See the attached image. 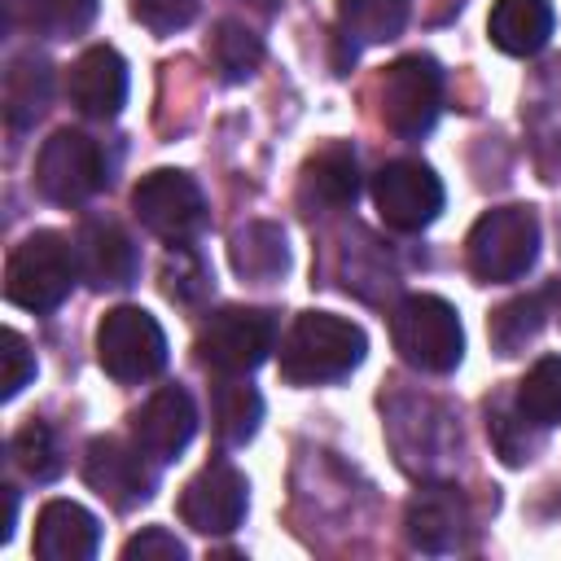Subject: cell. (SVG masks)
<instances>
[{"mask_svg": "<svg viewBox=\"0 0 561 561\" xmlns=\"http://www.w3.org/2000/svg\"><path fill=\"white\" fill-rule=\"evenodd\" d=\"M368 337L355 320L333 311H302L280 337V377L289 386H329L364 364Z\"/></svg>", "mask_w": 561, "mask_h": 561, "instance_id": "obj_1", "label": "cell"}, {"mask_svg": "<svg viewBox=\"0 0 561 561\" xmlns=\"http://www.w3.org/2000/svg\"><path fill=\"white\" fill-rule=\"evenodd\" d=\"M394 351L416 373H451L465 359V329L447 298L438 294H408L390 316Z\"/></svg>", "mask_w": 561, "mask_h": 561, "instance_id": "obj_2", "label": "cell"}, {"mask_svg": "<svg viewBox=\"0 0 561 561\" xmlns=\"http://www.w3.org/2000/svg\"><path fill=\"white\" fill-rule=\"evenodd\" d=\"M75 280H79L75 241L53 228H39L22 245H13L9 267H4V298L39 316V311L61 307Z\"/></svg>", "mask_w": 561, "mask_h": 561, "instance_id": "obj_3", "label": "cell"}, {"mask_svg": "<svg viewBox=\"0 0 561 561\" xmlns=\"http://www.w3.org/2000/svg\"><path fill=\"white\" fill-rule=\"evenodd\" d=\"M469 272L486 285L522 280L539 259V219L530 206H495L486 210L465 241Z\"/></svg>", "mask_w": 561, "mask_h": 561, "instance_id": "obj_4", "label": "cell"}, {"mask_svg": "<svg viewBox=\"0 0 561 561\" xmlns=\"http://www.w3.org/2000/svg\"><path fill=\"white\" fill-rule=\"evenodd\" d=\"M131 210H136L140 228L167 245H193L210 219L202 184L175 167H158V171L140 175L131 188Z\"/></svg>", "mask_w": 561, "mask_h": 561, "instance_id": "obj_5", "label": "cell"}, {"mask_svg": "<svg viewBox=\"0 0 561 561\" xmlns=\"http://www.w3.org/2000/svg\"><path fill=\"white\" fill-rule=\"evenodd\" d=\"M276 311L224 307L197 333V359L219 377H245L276 351Z\"/></svg>", "mask_w": 561, "mask_h": 561, "instance_id": "obj_6", "label": "cell"}, {"mask_svg": "<svg viewBox=\"0 0 561 561\" xmlns=\"http://www.w3.org/2000/svg\"><path fill=\"white\" fill-rule=\"evenodd\" d=\"M105 184H110V167H105V153H101V145L92 136H83L75 127H61L39 145V153H35V188L53 206H83Z\"/></svg>", "mask_w": 561, "mask_h": 561, "instance_id": "obj_7", "label": "cell"}, {"mask_svg": "<svg viewBox=\"0 0 561 561\" xmlns=\"http://www.w3.org/2000/svg\"><path fill=\"white\" fill-rule=\"evenodd\" d=\"M96 364L123 381H149L167 368V333L145 307H114L96 324Z\"/></svg>", "mask_w": 561, "mask_h": 561, "instance_id": "obj_8", "label": "cell"}, {"mask_svg": "<svg viewBox=\"0 0 561 561\" xmlns=\"http://www.w3.org/2000/svg\"><path fill=\"white\" fill-rule=\"evenodd\" d=\"M443 110V70L425 53H408L381 75V118L394 136L421 140Z\"/></svg>", "mask_w": 561, "mask_h": 561, "instance_id": "obj_9", "label": "cell"}, {"mask_svg": "<svg viewBox=\"0 0 561 561\" xmlns=\"http://www.w3.org/2000/svg\"><path fill=\"white\" fill-rule=\"evenodd\" d=\"M443 180L421 158H394L373 175V202L386 228L394 232H421L443 210Z\"/></svg>", "mask_w": 561, "mask_h": 561, "instance_id": "obj_10", "label": "cell"}, {"mask_svg": "<svg viewBox=\"0 0 561 561\" xmlns=\"http://www.w3.org/2000/svg\"><path fill=\"white\" fill-rule=\"evenodd\" d=\"M83 478L118 513H131L136 504H149L153 500V482H158L153 469H149V456L136 443H123L114 434H101V438L88 443Z\"/></svg>", "mask_w": 561, "mask_h": 561, "instance_id": "obj_11", "label": "cell"}, {"mask_svg": "<svg viewBox=\"0 0 561 561\" xmlns=\"http://www.w3.org/2000/svg\"><path fill=\"white\" fill-rule=\"evenodd\" d=\"M245 504H250L245 473L232 469L228 460H210L197 478H188L180 495V517L197 535H232L245 517Z\"/></svg>", "mask_w": 561, "mask_h": 561, "instance_id": "obj_12", "label": "cell"}, {"mask_svg": "<svg viewBox=\"0 0 561 561\" xmlns=\"http://www.w3.org/2000/svg\"><path fill=\"white\" fill-rule=\"evenodd\" d=\"M197 434V408L188 399V390L180 386H162L153 390L136 412H131V443L153 460L167 465L175 460Z\"/></svg>", "mask_w": 561, "mask_h": 561, "instance_id": "obj_13", "label": "cell"}, {"mask_svg": "<svg viewBox=\"0 0 561 561\" xmlns=\"http://www.w3.org/2000/svg\"><path fill=\"white\" fill-rule=\"evenodd\" d=\"M403 530L421 552H456L469 535V504L460 486L451 482L421 486L403 508Z\"/></svg>", "mask_w": 561, "mask_h": 561, "instance_id": "obj_14", "label": "cell"}, {"mask_svg": "<svg viewBox=\"0 0 561 561\" xmlns=\"http://www.w3.org/2000/svg\"><path fill=\"white\" fill-rule=\"evenodd\" d=\"M75 259H79V280H88L101 294L105 289H127L140 272L136 241L110 219H88L75 232Z\"/></svg>", "mask_w": 561, "mask_h": 561, "instance_id": "obj_15", "label": "cell"}, {"mask_svg": "<svg viewBox=\"0 0 561 561\" xmlns=\"http://www.w3.org/2000/svg\"><path fill=\"white\" fill-rule=\"evenodd\" d=\"M70 105L88 118H114L127 101V61L110 44H92L75 57L66 75Z\"/></svg>", "mask_w": 561, "mask_h": 561, "instance_id": "obj_16", "label": "cell"}, {"mask_svg": "<svg viewBox=\"0 0 561 561\" xmlns=\"http://www.w3.org/2000/svg\"><path fill=\"white\" fill-rule=\"evenodd\" d=\"M101 548V522L75 500H48L35 517L39 561H88Z\"/></svg>", "mask_w": 561, "mask_h": 561, "instance_id": "obj_17", "label": "cell"}, {"mask_svg": "<svg viewBox=\"0 0 561 561\" xmlns=\"http://www.w3.org/2000/svg\"><path fill=\"white\" fill-rule=\"evenodd\" d=\"M298 197L307 206H329L342 210L359 197V158L351 145H324L302 162Z\"/></svg>", "mask_w": 561, "mask_h": 561, "instance_id": "obj_18", "label": "cell"}, {"mask_svg": "<svg viewBox=\"0 0 561 561\" xmlns=\"http://www.w3.org/2000/svg\"><path fill=\"white\" fill-rule=\"evenodd\" d=\"M552 4L548 0H495L486 18V35L508 57H535L552 39Z\"/></svg>", "mask_w": 561, "mask_h": 561, "instance_id": "obj_19", "label": "cell"}, {"mask_svg": "<svg viewBox=\"0 0 561 561\" xmlns=\"http://www.w3.org/2000/svg\"><path fill=\"white\" fill-rule=\"evenodd\" d=\"M228 259H232V272L241 280H254V285H272L289 272V241H285V228L272 224V219H254L245 228L232 232L228 241Z\"/></svg>", "mask_w": 561, "mask_h": 561, "instance_id": "obj_20", "label": "cell"}, {"mask_svg": "<svg viewBox=\"0 0 561 561\" xmlns=\"http://www.w3.org/2000/svg\"><path fill=\"white\" fill-rule=\"evenodd\" d=\"M53 101V66L48 57H35V53H18L9 66H4V118L9 127H31Z\"/></svg>", "mask_w": 561, "mask_h": 561, "instance_id": "obj_21", "label": "cell"}, {"mask_svg": "<svg viewBox=\"0 0 561 561\" xmlns=\"http://www.w3.org/2000/svg\"><path fill=\"white\" fill-rule=\"evenodd\" d=\"M96 18V0H4V22L44 39L79 35Z\"/></svg>", "mask_w": 561, "mask_h": 561, "instance_id": "obj_22", "label": "cell"}, {"mask_svg": "<svg viewBox=\"0 0 561 561\" xmlns=\"http://www.w3.org/2000/svg\"><path fill=\"white\" fill-rule=\"evenodd\" d=\"M548 289H539V294H517V298H508V302H500L495 311H491V320H486V337H491V346H495V355H522L535 337H539V329L548 324Z\"/></svg>", "mask_w": 561, "mask_h": 561, "instance_id": "obj_23", "label": "cell"}, {"mask_svg": "<svg viewBox=\"0 0 561 561\" xmlns=\"http://www.w3.org/2000/svg\"><path fill=\"white\" fill-rule=\"evenodd\" d=\"M210 421H215V438L224 447H245L259 434V421H263L259 390L245 386L241 377H224L215 386V399H210Z\"/></svg>", "mask_w": 561, "mask_h": 561, "instance_id": "obj_24", "label": "cell"}, {"mask_svg": "<svg viewBox=\"0 0 561 561\" xmlns=\"http://www.w3.org/2000/svg\"><path fill=\"white\" fill-rule=\"evenodd\" d=\"M408 9L412 0H337V26L351 39V48L386 44L408 26Z\"/></svg>", "mask_w": 561, "mask_h": 561, "instance_id": "obj_25", "label": "cell"}, {"mask_svg": "<svg viewBox=\"0 0 561 561\" xmlns=\"http://www.w3.org/2000/svg\"><path fill=\"white\" fill-rule=\"evenodd\" d=\"M206 57H210V66L219 70L224 83H245L263 61V39L245 22L224 18V22H215V31L206 39Z\"/></svg>", "mask_w": 561, "mask_h": 561, "instance_id": "obj_26", "label": "cell"}, {"mask_svg": "<svg viewBox=\"0 0 561 561\" xmlns=\"http://www.w3.org/2000/svg\"><path fill=\"white\" fill-rule=\"evenodd\" d=\"M513 403L522 408V416L539 430L561 425V355H543L526 368V377L517 381Z\"/></svg>", "mask_w": 561, "mask_h": 561, "instance_id": "obj_27", "label": "cell"}, {"mask_svg": "<svg viewBox=\"0 0 561 561\" xmlns=\"http://www.w3.org/2000/svg\"><path fill=\"white\" fill-rule=\"evenodd\" d=\"M9 460L22 478L31 482H53L61 469H66V456H61V443L57 434L44 425V421H26L13 438H9Z\"/></svg>", "mask_w": 561, "mask_h": 561, "instance_id": "obj_28", "label": "cell"}, {"mask_svg": "<svg viewBox=\"0 0 561 561\" xmlns=\"http://www.w3.org/2000/svg\"><path fill=\"white\" fill-rule=\"evenodd\" d=\"M535 430L539 425H530L513 399H495L486 408V434H491V443H495V451H500L504 465H526L535 456V447H539L535 443Z\"/></svg>", "mask_w": 561, "mask_h": 561, "instance_id": "obj_29", "label": "cell"}, {"mask_svg": "<svg viewBox=\"0 0 561 561\" xmlns=\"http://www.w3.org/2000/svg\"><path fill=\"white\" fill-rule=\"evenodd\" d=\"M210 289H215V276L202 263V254L193 245H175L162 263V294L180 307H197L202 298H210Z\"/></svg>", "mask_w": 561, "mask_h": 561, "instance_id": "obj_30", "label": "cell"}, {"mask_svg": "<svg viewBox=\"0 0 561 561\" xmlns=\"http://www.w3.org/2000/svg\"><path fill=\"white\" fill-rule=\"evenodd\" d=\"M131 18L153 35H171L197 18V0H131Z\"/></svg>", "mask_w": 561, "mask_h": 561, "instance_id": "obj_31", "label": "cell"}, {"mask_svg": "<svg viewBox=\"0 0 561 561\" xmlns=\"http://www.w3.org/2000/svg\"><path fill=\"white\" fill-rule=\"evenodd\" d=\"M0 346H4V386H0V399H13V394H22V386H31L35 355H31V346H26V337L18 329H4L0 333Z\"/></svg>", "mask_w": 561, "mask_h": 561, "instance_id": "obj_32", "label": "cell"}, {"mask_svg": "<svg viewBox=\"0 0 561 561\" xmlns=\"http://www.w3.org/2000/svg\"><path fill=\"white\" fill-rule=\"evenodd\" d=\"M123 557H127V561H184L188 548H184V539H175L167 526H149V530H140V535H131V539L123 543Z\"/></svg>", "mask_w": 561, "mask_h": 561, "instance_id": "obj_33", "label": "cell"}, {"mask_svg": "<svg viewBox=\"0 0 561 561\" xmlns=\"http://www.w3.org/2000/svg\"><path fill=\"white\" fill-rule=\"evenodd\" d=\"M13 522H18V491L4 486V526H0V543L13 539Z\"/></svg>", "mask_w": 561, "mask_h": 561, "instance_id": "obj_34", "label": "cell"}, {"mask_svg": "<svg viewBox=\"0 0 561 561\" xmlns=\"http://www.w3.org/2000/svg\"><path fill=\"white\" fill-rule=\"evenodd\" d=\"M548 294H552V302H557V320H561V285H548Z\"/></svg>", "mask_w": 561, "mask_h": 561, "instance_id": "obj_35", "label": "cell"}, {"mask_svg": "<svg viewBox=\"0 0 561 561\" xmlns=\"http://www.w3.org/2000/svg\"><path fill=\"white\" fill-rule=\"evenodd\" d=\"M254 4H263V9H272V4H276V0H254Z\"/></svg>", "mask_w": 561, "mask_h": 561, "instance_id": "obj_36", "label": "cell"}]
</instances>
